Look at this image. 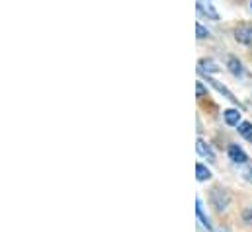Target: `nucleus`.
<instances>
[{
  "instance_id": "nucleus-15",
  "label": "nucleus",
  "mask_w": 252,
  "mask_h": 232,
  "mask_svg": "<svg viewBox=\"0 0 252 232\" xmlns=\"http://www.w3.org/2000/svg\"><path fill=\"white\" fill-rule=\"evenodd\" d=\"M251 10H252V0H251Z\"/></svg>"
},
{
  "instance_id": "nucleus-3",
  "label": "nucleus",
  "mask_w": 252,
  "mask_h": 232,
  "mask_svg": "<svg viewBox=\"0 0 252 232\" xmlns=\"http://www.w3.org/2000/svg\"><path fill=\"white\" fill-rule=\"evenodd\" d=\"M196 6H198V14H200V16H207V18H211V20H215V21L219 20V14H217V10H215L211 4H203L202 0H198Z\"/></svg>"
},
{
  "instance_id": "nucleus-13",
  "label": "nucleus",
  "mask_w": 252,
  "mask_h": 232,
  "mask_svg": "<svg viewBox=\"0 0 252 232\" xmlns=\"http://www.w3.org/2000/svg\"><path fill=\"white\" fill-rule=\"evenodd\" d=\"M196 92H198V98L205 96V88H203V84H202V82H198V86H196Z\"/></svg>"
},
{
  "instance_id": "nucleus-8",
  "label": "nucleus",
  "mask_w": 252,
  "mask_h": 232,
  "mask_svg": "<svg viewBox=\"0 0 252 232\" xmlns=\"http://www.w3.org/2000/svg\"><path fill=\"white\" fill-rule=\"evenodd\" d=\"M196 178H198L200 182H205V180L211 178V172L207 170V166H203L202 162H198V164H196Z\"/></svg>"
},
{
  "instance_id": "nucleus-7",
  "label": "nucleus",
  "mask_w": 252,
  "mask_h": 232,
  "mask_svg": "<svg viewBox=\"0 0 252 232\" xmlns=\"http://www.w3.org/2000/svg\"><path fill=\"white\" fill-rule=\"evenodd\" d=\"M237 41H241V43H252V27L241 25L237 29Z\"/></svg>"
},
{
  "instance_id": "nucleus-9",
  "label": "nucleus",
  "mask_w": 252,
  "mask_h": 232,
  "mask_svg": "<svg viewBox=\"0 0 252 232\" xmlns=\"http://www.w3.org/2000/svg\"><path fill=\"white\" fill-rule=\"evenodd\" d=\"M239 133L247 139V141H251L252 143V123H249V121H243L241 125H239Z\"/></svg>"
},
{
  "instance_id": "nucleus-5",
  "label": "nucleus",
  "mask_w": 252,
  "mask_h": 232,
  "mask_svg": "<svg viewBox=\"0 0 252 232\" xmlns=\"http://www.w3.org/2000/svg\"><path fill=\"white\" fill-rule=\"evenodd\" d=\"M227 66H229V70H231L235 76H245V66H243V63H241L237 57H229V59H227Z\"/></svg>"
},
{
  "instance_id": "nucleus-6",
  "label": "nucleus",
  "mask_w": 252,
  "mask_h": 232,
  "mask_svg": "<svg viewBox=\"0 0 252 232\" xmlns=\"http://www.w3.org/2000/svg\"><path fill=\"white\" fill-rule=\"evenodd\" d=\"M196 148H198V154H200V156L207 158L209 162H215V154H213V150H211V148H209V147H207V145H205L202 139L196 143Z\"/></svg>"
},
{
  "instance_id": "nucleus-12",
  "label": "nucleus",
  "mask_w": 252,
  "mask_h": 232,
  "mask_svg": "<svg viewBox=\"0 0 252 232\" xmlns=\"http://www.w3.org/2000/svg\"><path fill=\"white\" fill-rule=\"evenodd\" d=\"M196 205H198V217H200V221H202V225L209 229V221H207V217L203 215V209H202V201L198 199V203H196Z\"/></svg>"
},
{
  "instance_id": "nucleus-10",
  "label": "nucleus",
  "mask_w": 252,
  "mask_h": 232,
  "mask_svg": "<svg viewBox=\"0 0 252 232\" xmlns=\"http://www.w3.org/2000/svg\"><path fill=\"white\" fill-rule=\"evenodd\" d=\"M207 80H209V82H211V84H213V86H215V88H217V90H219L221 94H225V96H227L229 100H233V102L237 100V98H235V96H233V94H231V92H229V90H227L225 86H221V84H217V82H215V80H211V78H207Z\"/></svg>"
},
{
  "instance_id": "nucleus-2",
  "label": "nucleus",
  "mask_w": 252,
  "mask_h": 232,
  "mask_svg": "<svg viewBox=\"0 0 252 232\" xmlns=\"http://www.w3.org/2000/svg\"><path fill=\"white\" fill-rule=\"evenodd\" d=\"M229 158H231L235 164H245V162L249 160L247 152H245L239 145H231V147H229Z\"/></svg>"
},
{
  "instance_id": "nucleus-4",
  "label": "nucleus",
  "mask_w": 252,
  "mask_h": 232,
  "mask_svg": "<svg viewBox=\"0 0 252 232\" xmlns=\"http://www.w3.org/2000/svg\"><path fill=\"white\" fill-rule=\"evenodd\" d=\"M223 117H225V123L231 125V127H239L241 125V111L239 109H225L223 111Z\"/></svg>"
},
{
  "instance_id": "nucleus-11",
  "label": "nucleus",
  "mask_w": 252,
  "mask_h": 232,
  "mask_svg": "<svg viewBox=\"0 0 252 232\" xmlns=\"http://www.w3.org/2000/svg\"><path fill=\"white\" fill-rule=\"evenodd\" d=\"M196 33H198V37H200V39H205V37H209V29H207L205 25H202L200 21L196 23Z\"/></svg>"
},
{
  "instance_id": "nucleus-1",
  "label": "nucleus",
  "mask_w": 252,
  "mask_h": 232,
  "mask_svg": "<svg viewBox=\"0 0 252 232\" xmlns=\"http://www.w3.org/2000/svg\"><path fill=\"white\" fill-rule=\"evenodd\" d=\"M211 203H213V207L217 211H225L229 207V203H231V195L225 190L215 188V190H211Z\"/></svg>"
},
{
  "instance_id": "nucleus-14",
  "label": "nucleus",
  "mask_w": 252,
  "mask_h": 232,
  "mask_svg": "<svg viewBox=\"0 0 252 232\" xmlns=\"http://www.w3.org/2000/svg\"><path fill=\"white\" fill-rule=\"evenodd\" d=\"M249 180L252 182V168H251V172H249Z\"/></svg>"
}]
</instances>
